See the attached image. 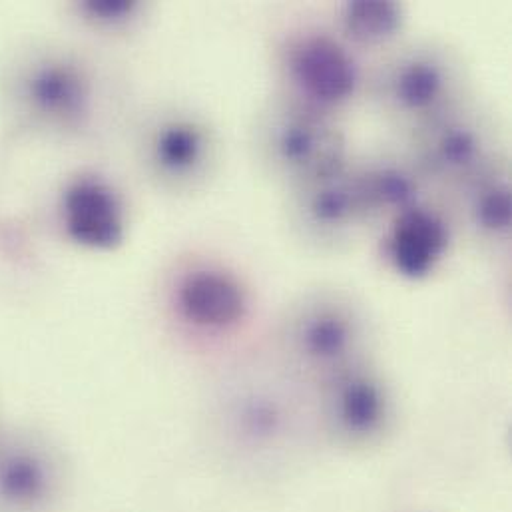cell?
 Segmentation results:
<instances>
[{
  "mask_svg": "<svg viewBox=\"0 0 512 512\" xmlns=\"http://www.w3.org/2000/svg\"><path fill=\"white\" fill-rule=\"evenodd\" d=\"M353 174L369 234H379L395 218L439 198L405 148H385L361 160L353 158Z\"/></svg>",
  "mask_w": 512,
  "mask_h": 512,
  "instance_id": "obj_15",
  "label": "cell"
},
{
  "mask_svg": "<svg viewBox=\"0 0 512 512\" xmlns=\"http://www.w3.org/2000/svg\"><path fill=\"white\" fill-rule=\"evenodd\" d=\"M271 72L273 94L339 120L365 96L367 70L333 26H287L273 42Z\"/></svg>",
  "mask_w": 512,
  "mask_h": 512,
  "instance_id": "obj_4",
  "label": "cell"
},
{
  "mask_svg": "<svg viewBox=\"0 0 512 512\" xmlns=\"http://www.w3.org/2000/svg\"><path fill=\"white\" fill-rule=\"evenodd\" d=\"M367 319L357 301L335 287L301 295L279 327V365L299 383L319 387L333 375L363 363Z\"/></svg>",
  "mask_w": 512,
  "mask_h": 512,
  "instance_id": "obj_3",
  "label": "cell"
},
{
  "mask_svg": "<svg viewBox=\"0 0 512 512\" xmlns=\"http://www.w3.org/2000/svg\"><path fill=\"white\" fill-rule=\"evenodd\" d=\"M283 369V367H281ZM291 375H244L216 399L214 435L226 455L259 461L291 449L301 433L303 413L295 399Z\"/></svg>",
  "mask_w": 512,
  "mask_h": 512,
  "instance_id": "obj_8",
  "label": "cell"
},
{
  "mask_svg": "<svg viewBox=\"0 0 512 512\" xmlns=\"http://www.w3.org/2000/svg\"><path fill=\"white\" fill-rule=\"evenodd\" d=\"M461 234L477 252L501 256L511 246V158L495 164L475 180L439 198Z\"/></svg>",
  "mask_w": 512,
  "mask_h": 512,
  "instance_id": "obj_13",
  "label": "cell"
},
{
  "mask_svg": "<svg viewBox=\"0 0 512 512\" xmlns=\"http://www.w3.org/2000/svg\"><path fill=\"white\" fill-rule=\"evenodd\" d=\"M407 8L393 0H351L335 8L333 30L359 56L375 58L393 50L405 40Z\"/></svg>",
  "mask_w": 512,
  "mask_h": 512,
  "instance_id": "obj_17",
  "label": "cell"
},
{
  "mask_svg": "<svg viewBox=\"0 0 512 512\" xmlns=\"http://www.w3.org/2000/svg\"><path fill=\"white\" fill-rule=\"evenodd\" d=\"M136 162L146 180L172 196L204 192L222 164L216 126L184 106H164L148 114L136 132Z\"/></svg>",
  "mask_w": 512,
  "mask_h": 512,
  "instance_id": "obj_7",
  "label": "cell"
},
{
  "mask_svg": "<svg viewBox=\"0 0 512 512\" xmlns=\"http://www.w3.org/2000/svg\"><path fill=\"white\" fill-rule=\"evenodd\" d=\"M383 120L407 136L475 98L463 52L443 38L403 40L375 58L365 74V96Z\"/></svg>",
  "mask_w": 512,
  "mask_h": 512,
  "instance_id": "obj_1",
  "label": "cell"
},
{
  "mask_svg": "<svg viewBox=\"0 0 512 512\" xmlns=\"http://www.w3.org/2000/svg\"><path fill=\"white\" fill-rule=\"evenodd\" d=\"M0 423H2V421H0Z\"/></svg>",
  "mask_w": 512,
  "mask_h": 512,
  "instance_id": "obj_19",
  "label": "cell"
},
{
  "mask_svg": "<svg viewBox=\"0 0 512 512\" xmlns=\"http://www.w3.org/2000/svg\"><path fill=\"white\" fill-rule=\"evenodd\" d=\"M70 12L86 30L118 38L142 28L150 14V4L136 0H82L70 4Z\"/></svg>",
  "mask_w": 512,
  "mask_h": 512,
  "instance_id": "obj_18",
  "label": "cell"
},
{
  "mask_svg": "<svg viewBox=\"0 0 512 512\" xmlns=\"http://www.w3.org/2000/svg\"><path fill=\"white\" fill-rule=\"evenodd\" d=\"M68 485V459L46 431L0 423V512H56Z\"/></svg>",
  "mask_w": 512,
  "mask_h": 512,
  "instance_id": "obj_10",
  "label": "cell"
},
{
  "mask_svg": "<svg viewBox=\"0 0 512 512\" xmlns=\"http://www.w3.org/2000/svg\"><path fill=\"white\" fill-rule=\"evenodd\" d=\"M315 393L319 427L337 445L367 449L381 443L393 427L391 387L369 359L333 375Z\"/></svg>",
  "mask_w": 512,
  "mask_h": 512,
  "instance_id": "obj_11",
  "label": "cell"
},
{
  "mask_svg": "<svg viewBox=\"0 0 512 512\" xmlns=\"http://www.w3.org/2000/svg\"><path fill=\"white\" fill-rule=\"evenodd\" d=\"M287 236L311 256H345L369 234L353 174V158L339 170L285 190Z\"/></svg>",
  "mask_w": 512,
  "mask_h": 512,
  "instance_id": "obj_9",
  "label": "cell"
},
{
  "mask_svg": "<svg viewBox=\"0 0 512 512\" xmlns=\"http://www.w3.org/2000/svg\"><path fill=\"white\" fill-rule=\"evenodd\" d=\"M168 305L174 321L194 337H228L250 315V291L236 271L210 259L178 267Z\"/></svg>",
  "mask_w": 512,
  "mask_h": 512,
  "instance_id": "obj_12",
  "label": "cell"
},
{
  "mask_svg": "<svg viewBox=\"0 0 512 512\" xmlns=\"http://www.w3.org/2000/svg\"><path fill=\"white\" fill-rule=\"evenodd\" d=\"M60 226L68 242L88 252H116L126 242L128 210L102 174L78 172L60 192Z\"/></svg>",
  "mask_w": 512,
  "mask_h": 512,
  "instance_id": "obj_14",
  "label": "cell"
},
{
  "mask_svg": "<svg viewBox=\"0 0 512 512\" xmlns=\"http://www.w3.org/2000/svg\"><path fill=\"white\" fill-rule=\"evenodd\" d=\"M257 170L283 192L343 168L353 156L343 120L273 94L250 126Z\"/></svg>",
  "mask_w": 512,
  "mask_h": 512,
  "instance_id": "obj_5",
  "label": "cell"
},
{
  "mask_svg": "<svg viewBox=\"0 0 512 512\" xmlns=\"http://www.w3.org/2000/svg\"><path fill=\"white\" fill-rule=\"evenodd\" d=\"M405 150L439 198L509 158L501 120L477 98L403 136Z\"/></svg>",
  "mask_w": 512,
  "mask_h": 512,
  "instance_id": "obj_6",
  "label": "cell"
},
{
  "mask_svg": "<svg viewBox=\"0 0 512 512\" xmlns=\"http://www.w3.org/2000/svg\"><path fill=\"white\" fill-rule=\"evenodd\" d=\"M2 94L18 130L80 138L94 128L102 84L94 62L78 50L42 44L8 64Z\"/></svg>",
  "mask_w": 512,
  "mask_h": 512,
  "instance_id": "obj_2",
  "label": "cell"
},
{
  "mask_svg": "<svg viewBox=\"0 0 512 512\" xmlns=\"http://www.w3.org/2000/svg\"><path fill=\"white\" fill-rule=\"evenodd\" d=\"M379 257L407 281L429 279L449 257L455 228L437 198L389 222L379 234Z\"/></svg>",
  "mask_w": 512,
  "mask_h": 512,
  "instance_id": "obj_16",
  "label": "cell"
}]
</instances>
